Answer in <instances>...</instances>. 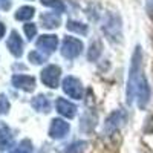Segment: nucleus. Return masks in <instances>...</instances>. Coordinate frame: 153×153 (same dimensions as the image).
I'll use <instances>...</instances> for the list:
<instances>
[{"instance_id":"obj_1","label":"nucleus","mask_w":153,"mask_h":153,"mask_svg":"<svg viewBox=\"0 0 153 153\" xmlns=\"http://www.w3.org/2000/svg\"><path fill=\"white\" fill-rule=\"evenodd\" d=\"M136 100V104L139 109H146L150 101V86L143 71V51L141 46H136L129 68V76H127L126 86V101L127 104H132Z\"/></svg>"},{"instance_id":"obj_2","label":"nucleus","mask_w":153,"mask_h":153,"mask_svg":"<svg viewBox=\"0 0 153 153\" xmlns=\"http://www.w3.org/2000/svg\"><path fill=\"white\" fill-rule=\"evenodd\" d=\"M103 32L107 35L110 42L120 43L123 40V25H121V17L115 12H109L104 19L103 25Z\"/></svg>"},{"instance_id":"obj_3","label":"nucleus","mask_w":153,"mask_h":153,"mask_svg":"<svg viewBox=\"0 0 153 153\" xmlns=\"http://www.w3.org/2000/svg\"><path fill=\"white\" fill-rule=\"evenodd\" d=\"M63 87V92H65L68 97L74 98V100H81L83 94H84V87L81 84V81L74 75H68L61 83Z\"/></svg>"},{"instance_id":"obj_4","label":"nucleus","mask_w":153,"mask_h":153,"mask_svg":"<svg viewBox=\"0 0 153 153\" xmlns=\"http://www.w3.org/2000/svg\"><path fill=\"white\" fill-rule=\"evenodd\" d=\"M83 52V42L78 40L75 37H65V40L61 43V55L68 58V60H74Z\"/></svg>"},{"instance_id":"obj_5","label":"nucleus","mask_w":153,"mask_h":153,"mask_svg":"<svg viewBox=\"0 0 153 153\" xmlns=\"http://www.w3.org/2000/svg\"><path fill=\"white\" fill-rule=\"evenodd\" d=\"M40 76H42V83L45 86H48L51 89H55V87H58V81H60V76H61V69H60V66L49 65L42 71Z\"/></svg>"},{"instance_id":"obj_6","label":"nucleus","mask_w":153,"mask_h":153,"mask_svg":"<svg viewBox=\"0 0 153 153\" xmlns=\"http://www.w3.org/2000/svg\"><path fill=\"white\" fill-rule=\"evenodd\" d=\"M69 130H71L69 123H66L65 120H60V118H54L49 126V136L52 139H63L69 133Z\"/></svg>"},{"instance_id":"obj_7","label":"nucleus","mask_w":153,"mask_h":153,"mask_svg":"<svg viewBox=\"0 0 153 153\" xmlns=\"http://www.w3.org/2000/svg\"><path fill=\"white\" fill-rule=\"evenodd\" d=\"M124 123H126V113H124V110H115L113 113L109 115V118L104 123V132L107 135H110L117 129H120Z\"/></svg>"},{"instance_id":"obj_8","label":"nucleus","mask_w":153,"mask_h":153,"mask_svg":"<svg viewBox=\"0 0 153 153\" xmlns=\"http://www.w3.org/2000/svg\"><path fill=\"white\" fill-rule=\"evenodd\" d=\"M12 86L23 92H32L35 89V78L31 75H12Z\"/></svg>"},{"instance_id":"obj_9","label":"nucleus","mask_w":153,"mask_h":153,"mask_svg":"<svg viewBox=\"0 0 153 153\" xmlns=\"http://www.w3.org/2000/svg\"><path fill=\"white\" fill-rule=\"evenodd\" d=\"M6 48L16 58H20L23 55V40H22V37L19 35L17 31H12L9 34L8 42H6Z\"/></svg>"},{"instance_id":"obj_10","label":"nucleus","mask_w":153,"mask_h":153,"mask_svg":"<svg viewBox=\"0 0 153 153\" xmlns=\"http://www.w3.org/2000/svg\"><path fill=\"white\" fill-rule=\"evenodd\" d=\"M35 45H37V49H40L42 52L52 54V52H55V49L58 46V38H57V35L46 34V35H42L38 38Z\"/></svg>"},{"instance_id":"obj_11","label":"nucleus","mask_w":153,"mask_h":153,"mask_svg":"<svg viewBox=\"0 0 153 153\" xmlns=\"http://www.w3.org/2000/svg\"><path fill=\"white\" fill-rule=\"evenodd\" d=\"M55 106H57V112L60 115H63V117H66L68 120H72L76 115V106L72 104L71 101L65 100V98H58Z\"/></svg>"},{"instance_id":"obj_12","label":"nucleus","mask_w":153,"mask_h":153,"mask_svg":"<svg viewBox=\"0 0 153 153\" xmlns=\"http://www.w3.org/2000/svg\"><path fill=\"white\" fill-rule=\"evenodd\" d=\"M12 133L9 130V127L0 121V150H8L12 146Z\"/></svg>"},{"instance_id":"obj_13","label":"nucleus","mask_w":153,"mask_h":153,"mask_svg":"<svg viewBox=\"0 0 153 153\" xmlns=\"http://www.w3.org/2000/svg\"><path fill=\"white\" fill-rule=\"evenodd\" d=\"M40 20H42L43 26L46 29H55L61 25V17L58 14H55V12H46V14H42Z\"/></svg>"},{"instance_id":"obj_14","label":"nucleus","mask_w":153,"mask_h":153,"mask_svg":"<svg viewBox=\"0 0 153 153\" xmlns=\"http://www.w3.org/2000/svg\"><path fill=\"white\" fill-rule=\"evenodd\" d=\"M31 106L37 112H40V113H49L51 112V103H49L48 97L43 95V94H40V95H37L35 98H32Z\"/></svg>"},{"instance_id":"obj_15","label":"nucleus","mask_w":153,"mask_h":153,"mask_svg":"<svg viewBox=\"0 0 153 153\" xmlns=\"http://www.w3.org/2000/svg\"><path fill=\"white\" fill-rule=\"evenodd\" d=\"M35 14V8L32 6H20L17 11H16V20H22V22H26V20H31Z\"/></svg>"},{"instance_id":"obj_16","label":"nucleus","mask_w":153,"mask_h":153,"mask_svg":"<svg viewBox=\"0 0 153 153\" xmlns=\"http://www.w3.org/2000/svg\"><path fill=\"white\" fill-rule=\"evenodd\" d=\"M66 28L75 34H80V35H87V25L86 23H81V22H76V20H69L68 25H66Z\"/></svg>"},{"instance_id":"obj_17","label":"nucleus","mask_w":153,"mask_h":153,"mask_svg":"<svg viewBox=\"0 0 153 153\" xmlns=\"http://www.w3.org/2000/svg\"><path fill=\"white\" fill-rule=\"evenodd\" d=\"M32 152H34L32 143L29 141V139H22L14 149H11L9 153H32Z\"/></svg>"},{"instance_id":"obj_18","label":"nucleus","mask_w":153,"mask_h":153,"mask_svg":"<svg viewBox=\"0 0 153 153\" xmlns=\"http://www.w3.org/2000/svg\"><path fill=\"white\" fill-rule=\"evenodd\" d=\"M89 143L87 141H75L71 146H68V149L65 150V153H84L87 149Z\"/></svg>"},{"instance_id":"obj_19","label":"nucleus","mask_w":153,"mask_h":153,"mask_svg":"<svg viewBox=\"0 0 153 153\" xmlns=\"http://www.w3.org/2000/svg\"><path fill=\"white\" fill-rule=\"evenodd\" d=\"M40 3L43 6L55 9L57 12H63V11H65V5H63L61 0H40Z\"/></svg>"},{"instance_id":"obj_20","label":"nucleus","mask_w":153,"mask_h":153,"mask_svg":"<svg viewBox=\"0 0 153 153\" xmlns=\"http://www.w3.org/2000/svg\"><path fill=\"white\" fill-rule=\"evenodd\" d=\"M28 58H29V61L32 63V65H42V63L46 61V57L43 54H40L38 51H31V52L28 54Z\"/></svg>"},{"instance_id":"obj_21","label":"nucleus","mask_w":153,"mask_h":153,"mask_svg":"<svg viewBox=\"0 0 153 153\" xmlns=\"http://www.w3.org/2000/svg\"><path fill=\"white\" fill-rule=\"evenodd\" d=\"M100 54H101V43L100 42H94L91 45V51H89V55L87 57H89V60H91V61H95Z\"/></svg>"},{"instance_id":"obj_22","label":"nucleus","mask_w":153,"mask_h":153,"mask_svg":"<svg viewBox=\"0 0 153 153\" xmlns=\"http://www.w3.org/2000/svg\"><path fill=\"white\" fill-rule=\"evenodd\" d=\"M11 109V104H9V100L5 94H0V115H6Z\"/></svg>"},{"instance_id":"obj_23","label":"nucleus","mask_w":153,"mask_h":153,"mask_svg":"<svg viewBox=\"0 0 153 153\" xmlns=\"http://www.w3.org/2000/svg\"><path fill=\"white\" fill-rule=\"evenodd\" d=\"M23 29H25V34H26V37L29 38V40H32V38L37 35V26L34 23H26Z\"/></svg>"},{"instance_id":"obj_24","label":"nucleus","mask_w":153,"mask_h":153,"mask_svg":"<svg viewBox=\"0 0 153 153\" xmlns=\"http://www.w3.org/2000/svg\"><path fill=\"white\" fill-rule=\"evenodd\" d=\"M147 9H149V14L153 16V0H147Z\"/></svg>"},{"instance_id":"obj_25","label":"nucleus","mask_w":153,"mask_h":153,"mask_svg":"<svg viewBox=\"0 0 153 153\" xmlns=\"http://www.w3.org/2000/svg\"><path fill=\"white\" fill-rule=\"evenodd\" d=\"M5 32H6V28H5V25H3V23H0V38H2V37L5 35Z\"/></svg>"},{"instance_id":"obj_26","label":"nucleus","mask_w":153,"mask_h":153,"mask_svg":"<svg viewBox=\"0 0 153 153\" xmlns=\"http://www.w3.org/2000/svg\"><path fill=\"white\" fill-rule=\"evenodd\" d=\"M0 2H2V0H0Z\"/></svg>"}]
</instances>
